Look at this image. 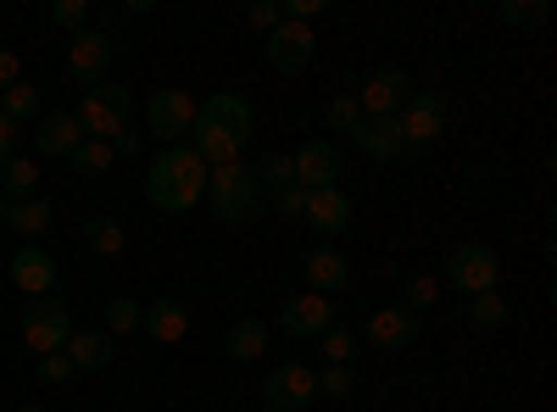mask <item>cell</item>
I'll use <instances>...</instances> for the list:
<instances>
[{"label": "cell", "mask_w": 557, "mask_h": 412, "mask_svg": "<svg viewBox=\"0 0 557 412\" xmlns=\"http://www.w3.org/2000/svg\"><path fill=\"white\" fill-rule=\"evenodd\" d=\"M257 140V112L246 96H235V89H218L212 101L196 107V123H190V146L207 167H228V162H240L246 146Z\"/></svg>", "instance_id": "obj_1"}, {"label": "cell", "mask_w": 557, "mask_h": 412, "mask_svg": "<svg viewBox=\"0 0 557 412\" xmlns=\"http://www.w3.org/2000/svg\"><path fill=\"white\" fill-rule=\"evenodd\" d=\"M207 178H212V167H207L190 146H162L157 162H151V173H146V196H151L157 212L184 217V212L207 196Z\"/></svg>", "instance_id": "obj_2"}, {"label": "cell", "mask_w": 557, "mask_h": 412, "mask_svg": "<svg viewBox=\"0 0 557 412\" xmlns=\"http://www.w3.org/2000/svg\"><path fill=\"white\" fill-rule=\"evenodd\" d=\"M128 112H134V96H128L123 84H112V78H107V84H96V89H89V96L78 101L73 123H78L84 140H101V146H112L117 134L128 128Z\"/></svg>", "instance_id": "obj_3"}, {"label": "cell", "mask_w": 557, "mask_h": 412, "mask_svg": "<svg viewBox=\"0 0 557 412\" xmlns=\"http://www.w3.org/2000/svg\"><path fill=\"white\" fill-rule=\"evenodd\" d=\"M207 196H212V212H218L223 223H235V228H240V223H257V212H262V190H257V178H251L246 162L212 167Z\"/></svg>", "instance_id": "obj_4"}, {"label": "cell", "mask_w": 557, "mask_h": 412, "mask_svg": "<svg viewBox=\"0 0 557 412\" xmlns=\"http://www.w3.org/2000/svg\"><path fill=\"white\" fill-rule=\"evenodd\" d=\"M23 340H28L39 357L62 351V346L73 340V312H67V301H57V296H34V301L23 307Z\"/></svg>", "instance_id": "obj_5"}, {"label": "cell", "mask_w": 557, "mask_h": 412, "mask_svg": "<svg viewBox=\"0 0 557 412\" xmlns=\"http://www.w3.org/2000/svg\"><path fill=\"white\" fill-rule=\"evenodd\" d=\"M396 128H401V146L418 151V146H435L446 134V96L441 89H412L407 107L396 112Z\"/></svg>", "instance_id": "obj_6"}, {"label": "cell", "mask_w": 557, "mask_h": 412, "mask_svg": "<svg viewBox=\"0 0 557 412\" xmlns=\"http://www.w3.org/2000/svg\"><path fill=\"white\" fill-rule=\"evenodd\" d=\"M496 279H502V257L491 246H480V240L457 246L446 257V285L462 290V296H485V290H496Z\"/></svg>", "instance_id": "obj_7"}, {"label": "cell", "mask_w": 557, "mask_h": 412, "mask_svg": "<svg viewBox=\"0 0 557 412\" xmlns=\"http://www.w3.org/2000/svg\"><path fill=\"white\" fill-rule=\"evenodd\" d=\"M146 123L162 146H184L190 140V123H196V96L190 89H157L146 107Z\"/></svg>", "instance_id": "obj_8"}, {"label": "cell", "mask_w": 557, "mask_h": 412, "mask_svg": "<svg viewBox=\"0 0 557 412\" xmlns=\"http://www.w3.org/2000/svg\"><path fill=\"white\" fill-rule=\"evenodd\" d=\"M278 329H285L290 340H323V329H335V301L330 296H290L285 307H278Z\"/></svg>", "instance_id": "obj_9"}, {"label": "cell", "mask_w": 557, "mask_h": 412, "mask_svg": "<svg viewBox=\"0 0 557 412\" xmlns=\"http://www.w3.org/2000/svg\"><path fill=\"white\" fill-rule=\"evenodd\" d=\"M312 51H318V39H312L307 23H278V28L268 34V45H262L268 67H273V73H290V78L312 67Z\"/></svg>", "instance_id": "obj_10"}, {"label": "cell", "mask_w": 557, "mask_h": 412, "mask_svg": "<svg viewBox=\"0 0 557 412\" xmlns=\"http://www.w3.org/2000/svg\"><path fill=\"white\" fill-rule=\"evenodd\" d=\"M312 396H318V374L307 369V362H278V369L268 374V385H262V401L278 407V412H307Z\"/></svg>", "instance_id": "obj_11"}, {"label": "cell", "mask_w": 557, "mask_h": 412, "mask_svg": "<svg viewBox=\"0 0 557 412\" xmlns=\"http://www.w3.org/2000/svg\"><path fill=\"white\" fill-rule=\"evenodd\" d=\"M107 67H112V34L78 28V34H73V51H67V73H73L84 89H96V84H107Z\"/></svg>", "instance_id": "obj_12"}, {"label": "cell", "mask_w": 557, "mask_h": 412, "mask_svg": "<svg viewBox=\"0 0 557 412\" xmlns=\"http://www.w3.org/2000/svg\"><path fill=\"white\" fill-rule=\"evenodd\" d=\"M290 173L301 190H330L341 178V146L335 140H307L296 157H290Z\"/></svg>", "instance_id": "obj_13"}, {"label": "cell", "mask_w": 557, "mask_h": 412, "mask_svg": "<svg viewBox=\"0 0 557 412\" xmlns=\"http://www.w3.org/2000/svg\"><path fill=\"white\" fill-rule=\"evenodd\" d=\"M407 96H412V78L396 73V67H385V73H374V78L357 89V107H362V117H396L407 107Z\"/></svg>", "instance_id": "obj_14"}, {"label": "cell", "mask_w": 557, "mask_h": 412, "mask_svg": "<svg viewBox=\"0 0 557 412\" xmlns=\"http://www.w3.org/2000/svg\"><path fill=\"white\" fill-rule=\"evenodd\" d=\"M418 324H424V317H418V312H407V307L396 301V307H380V312H368L362 335L374 340L380 351H407V346L418 340Z\"/></svg>", "instance_id": "obj_15"}, {"label": "cell", "mask_w": 557, "mask_h": 412, "mask_svg": "<svg viewBox=\"0 0 557 412\" xmlns=\"http://www.w3.org/2000/svg\"><path fill=\"white\" fill-rule=\"evenodd\" d=\"M307 228H318L323 240H335V235H346L351 228V196L341 190V185H330V190H307Z\"/></svg>", "instance_id": "obj_16"}, {"label": "cell", "mask_w": 557, "mask_h": 412, "mask_svg": "<svg viewBox=\"0 0 557 412\" xmlns=\"http://www.w3.org/2000/svg\"><path fill=\"white\" fill-rule=\"evenodd\" d=\"M301 279H307L312 296H335V290H346V279H351V262H346L335 246H318V251L301 257Z\"/></svg>", "instance_id": "obj_17"}, {"label": "cell", "mask_w": 557, "mask_h": 412, "mask_svg": "<svg viewBox=\"0 0 557 412\" xmlns=\"http://www.w3.org/2000/svg\"><path fill=\"white\" fill-rule=\"evenodd\" d=\"M12 285L34 301V296H51L57 290V257L51 251H39V246H23L12 257Z\"/></svg>", "instance_id": "obj_18"}, {"label": "cell", "mask_w": 557, "mask_h": 412, "mask_svg": "<svg viewBox=\"0 0 557 412\" xmlns=\"http://www.w3.org/2000/svg\"><path fill=\"white\" fill-rule=\"evenodd\" d=\"M62 357L73 362V374H107L112 357H117V340H112L107 329H78V335L62 346Z\"/></svg>", "instance_id": "obj_19"}, {"label": "cell", "mask_w": 557, "mask_h": 412, "mask_svg": "<svg viewBox=\"0 0 557 412\" xmlns=\"http://www.w3.org/2000/svg\"><path fill=\"white\" fill-rule=\"evenodd\" d=\"M351 146L368 157V162H396L407 146H401V128H396V117H362L357 128H351Z\"/></svg>", "instance_id": "obj_20"}, {"label": "cell", "mask_w": 557, "mask_h": 412, "mask_svg": "<svg viewBox=\"0 0 557 412\" xmlns=\"http://www.w3.org/2000/svg\"><path fill=\"white\" fill-rule=\"evenodd\" d=\"M139 329H146L157 346H178L184 335H190V312H184V301H151L146 312H139Z\"/></svg>", "instance_id": "obj_21"}, {"label": "cell", "mask_w": 557, "mask_h": 412, "mask_svg": "<svg viewBox=\"0 0 557 412\" xmlns=\"http://www.w3.org/2000/svg\"><path fill=\"white\" fill-rule=\"evenodd\" d=\"M84 140L73 112H51V117H39L34 123V157H73V146Z\"/></svg>", "instance_id": "obj_22"}, {"label": "cell", "mask_w": 557, "mask_h": 412, "mask_svg": "<svg viewBox=\"0 0 557 412\" xmlns=\"http://www.w3.org/2000/svg\"><path fill=\"white\" fill-rule=\"evenodd\" d=\"M223 351H228V362L251 369V362L268 351V324H262V317H235V324H228V335H223Z\"/></svg>", "instance_id": "obj_23"}, {"label": "cell", "mask_w": 557, "mask_h": 412, "mask_svg": "<svg viewBox=\"0 0 557 412\" xmlns=\"http://www.w3.org/2000/svg\"><path fill=\"white\" fill-rule=\"evenodd\" d=\"M0 217H7L17 235H45V228H51V201L45 196H28V201H0Z\"/></svg>", "instance_id": "obj_24"}, {"label": "cell", "mask_w": 557, "mask_h": 412, "mask_svg": "<svg viewBox=\"0 0 557 412\" xmlns=\"http://www.w3.org/2000/svg\"><path fill=\"white\" fill-rule=\"evenodd\" d=\"M502 324H507V301H502L496 290L469 296V329H474V335H496Z\"/></svg>", "instance_id": "obj_25"}, {"label": "cell", "mask_w": 557, "mask_h": 412, "mask_svg": "<svg viewBox=\"0 0 557 412\" xmlns=\"http://www.w3.org/2000/svg\"><path fill=\"white\" fill-rule=\"evenodd\" d=\"M34 178H39V167H34L23 151H17L12 162H0V190H7L12 201H28V196H34Z\"/></svg>", "instance_id": "obj_26"}, {"label": "cell", "mask_w": 557, "mask_h": 412, "mask_svg": "<svg viewBox=\"0 0 557 412\" xmlns=\"http://www.w3.org/2000/svg\"><path fill=\"white\" fill-rule=\"evenodd\" d=\"M84 240H89V251H101V257H123V223L101 212V217L84 223Z\"/></svg>", "instance_id": "obj_27"}, {"label": "cell", "mask_w": 557, "mask_h": 412, "mask_svg": "<svg viewBox=\"0 0 557 412\" xmlns=\"http://www.w3.org/2000/svg\"><path fill=\"white\" fill-rule=\"evenodd\" d=\"M67 162H73V167H78L84 178H101V173H107V167H112L117 157H112V146H101V140H78Z\"/></svg>", "instance_id": "obj_28"}, {"label": "cell", "mask_w": 557, "mask_h": 412, "mask_svg": "<svg viewBox=\"0 0 557 412\" xmlns=\"http://www.w3.org/2000/svg\"><path fill=\"white\" fill-rule=\"evenodd\" d=\"M0 112H7V117H12L17 128H23V123H34V112H39V89L17 78V84L7 89V107H0Z\"/></svg>", "instance_id": "obj_29"}, {"label": "cell", "mask_w": 557, "mask_h": 412, "mask_svg": "<svg viewBox=\"0 0 557 412\" xmlns=\"http://www.w3.org/2000/svg\"><path fill=\"white\" fill-rule=\"evenodd\" d=\"M435 296H441V279H435V273H412L407 290H401V307H407V312H430Z\"/></svg>", "instance_id": "obj_30"}, {"label": "cell", "mask_w": 557, "mask_h": 412, "mask_svg": "<svg viewBox=\"0 0 557 412\" xmlns=\"http://www.w3.org/2000/svg\"><path fill=\"white\" fill-rule=\"evenodd\" d=\"M323 123H330L335 134H351L357 123H362V107H357V96L346 89V96H335L330 107H323Z\"/></svg>", "instance_id": "obj_31"}, {"label": "cell", "mask_w": 557, "mask_h": 412, "mask_svg": "<svg viewBox=\"0 0 557 412\" xmlns=\"http://www.w3.org/2000/svg\"><path fill=\"white\" fill-rule=\"evenodd\" d=\"M139 301H128V296H112L107 301V335H128V329H139Z\"/></svg>", "instance_id": "obj_32"}, {"label": "cell", "mask_w": 557, "mask_h": 412, "mask_svg": "<svg viewBox=\"0 0 557 412\" xmlns=\"http://www.w3.org/2000/svg\"><path fill=\"white\" fill-rule=\"evenodd\" d=\"M496 17L513 23V28H541V23H546V0H530V7H519V0H502Z\"/></svg>", "instance_id": "obj_33"}, {"label": "cell", "mask_w": 557, "mask_h": 412, "mask_svg": "<svg viewBox=\"0 0 557 412\" xmlns=\"http://www.w3.org/2000/svg\"><path fill=\"white\" fill-rule=\"evenodd\" d=\"M323 357H330V362H341V369H351V357H357V335L351 329H323Z\"/></svg>", "instance_id": "obj_34"}, {"label": "cell", "mask_w": 557, "mask_h": 412, "mask_svg": "<svg viewBox=\"0 0 557 412\" xmlns=\"http://www.w3.org/2000/svg\"><path fill=\"white\" fill-rule=\"evenodd\" d=\"M318 390H323V396H351V390H357V374L341 369V362H330V369L318 374Z\"/></svg>", "instance_id": "obj_35"}, {"label": "cell", "mask_w": 557, "mask_h": 412, "mask_svg": "<svg viewBox=\"0 0 557 412\" xmlns=\"http://www.w3.org/2000/svg\"><path fill=\"white\" fill-rule=\"evenodd\" d=\"M246 23L262 28V34H273L278 23H285V7H278V0H257V7H246Z\"/></svg>", "instance_id": "obj_36"}, {"label": "cell", "mask_w": 557, "mask_h": 412, "mask_svg": "<svg viewBox=\"0 0 557 412\" xmlns=\"http://www.w3.org/2000/svg\"><path fill=\"white\" fill-rule=\"evenodd\" d=\"M84 17H89V7H84V0H57V7H51V23L57 28H84Z\"/></svg>", "instance_id": "obj_37"}, {"label": "cell", "mask_w": 557, "mask_h": 412, "mask_svg": "<svg viewBox=\"0 0 557 412\" xmlns=\"http://www.w3.org/2000/svg\"><path fill=\"white\" fill-rule=\"evenodd\" d=\"M39 379H45V385H67V379H73V362H67L62 351L39 357Z\"/></svg>", "instance_id": "obj_38"}, {"label": "cell", "mask_w": 557, "mask_h": 412, "mask_svg": "<svg viewBox=\"0 0 557 412\" xmlns=\"http://www.w3.org/2000/svg\"><path fill=\"white\" fill-rule=\"evenodd\" d=\"M273 207L285 212V217H301V212H307V190H301V185H285V190H273Z\"/></svg>", "instance_id": "obj_39"}, {"label": "cell", "mask_w": 557, "mask_h": 412, "mask_svg": "<svg viewBox=\"0 0 557 412\" xmlns=\"http://www.w3.org/2000/svg\"><path fill=\"white\" fill-rule=\"evenodd\" d=\"M17 140H23V128H17L7 112H0V162H12V157H17Z\"/></svg>", "instance_id": "obj_40"}, {"label": "cell", "mask_w": 557, "mask_h": 412, "mask_svg": "<svg viewBox=\"0 0 557 412\" xmlns=\"http://www.w3.org/2000/svg\"><path fill=\"white\" fill-rule=\"evenodd\" d=\"M323 12V0H285V23H307Z\"/></svg>", "instance_id": "obj_41"}, {"label": "cell", "mask_w": 557, "mask_h": 412, "mask_svg": "<svg viewBox=\"0 0 557 412\" xmlns=\"http://www.w3.org/2000/svg\"><path fill=\"white\" fill-rule=\"evenodd\" d=\"M17 73H23V67H17V51H12V45H0V89H12Z\"/></svg>", "instance_id": "obj_42"}, {"label": "cell", "mask_w": 557, "mask_h": 412, "mask_svg": "<svg viewBox=\"0 0 557 412\" xmlns=\"http://www.w3.org/2000/svg\"><path fill=\"white\" fill-rule=\"evenodd\" d=\"M134 151H139V134H128V128H123L117 140H112V157H134Z\"/></svg>", "instance_id": "obj_43"}, {"label": "cell", "mask_w": 557, "mask_h": 412, "mask_svg": "<svg viewBox=\"0 0 557 412\" xmlns=\"http://www.w3.org/2000/svg\"><path fill=\"white\" fill-rule=\"evenodd\" d=\"M17 412H45V407H17Z\"/></svg>", "instance_id": "obj_44"}, {"label": "cell", "mask_w": 557, "mask_h": 412, "mask_svg": "<svg viewBox=\"0 0 557 412\" xmlns=\"http://www.w3.org/2000/svg\"><path fill=\"white\" fill-rule=\"evenodd\" d=\"M262 412H278V407H262Z\"/></svg>", "instance_id": "obj_45"}]
</instances>
